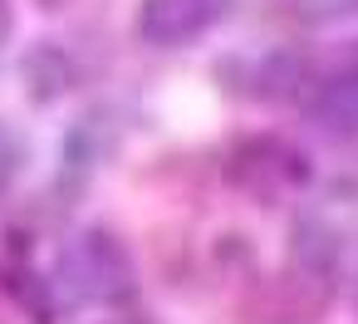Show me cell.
Returning <instances> with one entry per match:
<instances>
[{
    "label": "cell",
    "instance_id": "2",
    "mask_svg": "<svg viewBox=\"0 0 358 324\" xmlns=\"http://www.w3.org/2000/svg\"><path fill=\"white\" fill-rule=\"evenodd\" d=\"M319 118H329L334 128H358V59L348 69H338L324 94H319Z\"/></svg>",
    "mask_w": 358,
    "mask_h": 324
},
{
    "label": "cell",
    "instance_id": "1",
    "mask_svg": "<svg viewBox=\"0 0 358 324\" xmlns=\"http://www.w3.org/2000/svg\"><path fill=\"white\" fill-rule=\"evenodd\" d=\"M231 0H143L138 35L152 45H182L192 35H206Z\"/></svg>",
    "mask_w": 358,
    "mask_h": 324
},
{
    "label": "cell",
    "instance_id": "4",
    "mask_svg": "<svg viewBox=\"0 0 358 324\" xmlns=\"http://www.w3.org/2000/svg\"><path fill=\"white\" fill-rule=\"evenodd\" d=\"M10 162H15V143H10L6 133H0V177L10 172Z\"/></svg>",
    "mask_w": 358,
    "mask_h": 324
},
{
    "label": "cell",
    "instance_id": "3",
    "mask_svg": "<svg viewBox=\"0 0 358 324\" xmlns=\"http://www.w3.org/2000/svg\"><path fill=\"white\" fill-rule=\"evenodd\" d=\"M304 10H309V15H319V20H334V15L358 10V0H304Z\"/></svg>",
    "mask_w": 358,
    "mask_h": 324
}]
</instances>
